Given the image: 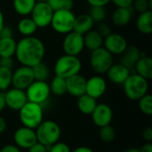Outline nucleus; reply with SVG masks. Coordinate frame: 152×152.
Segmentation results:
<instances>
[{"instance_id": "obj_41", "label": "nucleus", "mask_w": 152, "mask_h": 152, "mask_svg": "<svg viewBox=\"0 0 152 152\" xmlns=\"http://www.w3.org/2000/svg\"><path fill=\"white\" fill-rule=\"evenodd\" d=\"M47 147L43 145L42 143L37 142L34 145H32L29 149L28 152H47Z\"/></svg>"}, {"instance_id": "obj_46", "label": "nucleus", "mask_w": 152, "mask_h": 152, "mask_svg": "<svg viewBox=\"0 0 152 152\" xmlns=\"http://www.w3.org/2000/svg\"><path fill=\"white\" fill-rule=\"evenodd\" d=\"M140 152H152V144L151 142H148L146 144H144L140 150Z\"/></svg>"}, {"instance_id": "obj_22", "label": "nucleus", "mask_w": 152, "mask_h": 152, "mask_svg": "<svg viewBox=\"0 0 152 152\" xmlns=\"http://www.w3.org/2000/svg\"><path fill=\"white\" fill-rule=\"evenodd\" d=\"M132 18V11L130 7L123 8V7H117L111 14V20L112 22L118 27L126 26L129 23Z\"/></svg>"}, {"instance_id": "obj_4", "label": "nucleus", "mask_w": 152, "mask_h": 152, "mask_svg": "<svg viewBox=\"0 0 152 152\" xmlns=\"http://www.w3.org/2000/svg\"><path fill=\"white\" fill-rule=\"evenodd\" d=\"M82 63L77 56L64 54L58 58L54 65L55 76L68 78L71 76L78 74L81 70Z\"/></svg>"}, {"instance_id": "obj_35", "label": "nucleus", "mask_w": 152, "mask_h": 152, "mask_svg": "<svg viewBox=\"0 0 152 152\" xmlns=\"http://www.w3.org/2000/svg\"><path fill=\"white\" fill-rule=\"evenodd\" d=\"M99 136L102 139V141L105 142H111L116 136V132L112 126L110 125L104 126L101 127L100 132H99Z\"/></svg>"}, {"instance_id": "obj_11", "label": "nucleus", "mask_w": 152, "mask_h": 152, "mask_svg": "<svg viewBox=\"0 0 152 152\" xmlns=\"http://www.w3.org/2000/svg\"><path fill=\"white\" fill-rule=\"evenodd\" d=\"M35 81L32 68L28 66H20L12 72V85L14 88L26 90Z\"/></svg>"}, {"instance_id": "obj_26", "label": "nucleus", "mask_w": 152, "mask_h": 152, "mask_svg": "<svg viewBox=\"0 0 152 152\" xmlns=\"http://www.w3.org/2000/svg\"><path fill=\"white\" fill-rule=\"evenodd\" d=\"M36 3V0H12V6L18 14L26 17L31 13Z\"/></svg>"}, {"instance_id": "obj_52", "label": "nucleus", "mask_w": 152, "mask_h": 152, "mask_svg": "<svg viewBox=\"0 0 152 152\" xmlns=\"http://www.w3.org/2000/svg\"><path fill=\"white\" fill-rule=\"evenodd\" d=\"M37 2H46L47 0H36Z\"/></svg>"}, {"instance_id": "obj_16", "label": "nucleus", "mask_w": 152, "mask_h": 152, "mask_svg": "<svg viewBox=\"0 0 152 152\" xmlns=\"http://www.w3.org/2000/svg\"><path fill=\"white\" fill-rule=\"evenodd\" d=\"M107 89V83L101 76H94L86 79V94L89 96L98 99L102 96Z\"/></svg>"}, {"instance_id": "obj_32", "label": "nucleus", "mask_w": 152, "mask_h": 152, "mask_svg": "<svg viewBox=\"0 0 152 152\" xmlns=\"http://www.w3.org/2000/svg\"><path fill=\"white\" fill-rule=\"evenodd\" d=\"M88 14L93 19L94 22L100 23L102 22L107 16V12L102 6H91L89 9Z\"/></svg>"}, {"instance_id": "obj_3", "label": "nucleus", "mask_w": 152, "mask_h": 152, "mask_svg": "<svg viewBox=\"0 0 152 152\" xmlns=\"http://www.w3.org/2000/svg\"><path fill=\"white\" fill-rule=\"evenodd\" d=\"M124 91L126 97L132 101H138L144 96L149 89L148 80L138 74H130L124 82Z\"/></svg>"}, {"instance_id": "obj_9", "label": "nucleus", "mask_w": 152, "mask_h": 152, "mask_svg": "<svg viewBox=\"0 0 152 152\" xmlns=\"http://www.w3.org/2000/svg\"><path fill=\"white\" fill-rule=\"evenodd\" d=\"M30 14L37 28H45L51 24L53 11L46 2H37Z\"/></svg>"}, {"instance_id": "obj_23", "label": "nucleus", "mask_w": 152, "mask_h": 152, "mask_svg": "<svg viewBox=\"0 0 152 152\" xmlns=\"http://www.w3.org/2000/svg\"><path fill=\"white\" fill-rule=\"evenodd\" d=\"M83 37L85 47H86L91 52L103 45V37L97 32V30L92 29L83 35Z\"/></svg>"}, {"instance_id": "obj_8", "label": "nucleus", "mask_w": 152, "mask_h": 152, "mask_svg": "<svg viewBox=\"0 0 152 152\" xmlns=\"http://www.w3.org/2000/svg\"><path fill=\"white\" fill-rule=\"evenodd\" d=\"M26 95L28 102H35L42 105V103L45 102L51 94L49 85L45 81H38L35 80L27 89Z\"/></svg>"}, {"instance_id": "obj_43", "label": "nucleus", "mask_w": 152, "mask_h": 152, "mask_svg": "<svg viewBox=\"0 0 152 152\" xmlns=\"http://www.w3.org/2000/svg\"><path fill=\"white\" fill-rule=\"evenodd\" d=\"M91 6H106L111 0H86Z\"/></svg>"}, {"instance_id": "obj_50", "label": "nucleus", "mask_w": 152, "mask_h": 152, "mask_svg": "<svg viewBox=\"0 0 152 152\" xmlns=\"http://www.w3.org/2000/svg\"><path fill=\"white\" fill-rule=\"evenodd\" d=\"M4 26V17L3 12L0 10V29Z\"/></svg>"}, {"instance_id": "obj_33", "label": "nucleus", "mask_w": 152, "mask_h": 152, "mask_svg": "<svg viewBox=\"0 0 152 152\" xmlns=\"http://www.w3.org/2000/svg\"><path fill=\"white\" fill-rule=\"evenodd\" d=\"M46 3L53 9V11L57 10H72L74 3L73 0H47Z\"/></svg>"}, {"instance_id": "obj_48", "label": "nucleus", "mask_w": 152, "mask_h": 152, "mask_svg": "<svg viewBox=\"0 0 152 152\" xmlns=\"http://www.w3.org/2000/svg\"><path fill=\"white\" fill-rule=\"evenodd\" d=\"M72 152H94V151H93V150H91V149H90V148H88V147H84V146H82V147H78V148L75 149V150H74Z\"/></svg>"}, {"instance_id": "obj_30", "label": "nucleus", "mask_w": 152, "mask_h": 152, "mask_svg": "<svg viewBox=\"0 0 152 152\" xmlns=\"http://www.w3.org/2000/svg\"><path fill=\"white\" fill-rule=\"evenodd\" d=\"M31 68H32V71H33L35 80L46 81V79L49 77L50 70L45 62L41 61L37 64H36L35 66L31 67Z\"/></svg>"}, {"instance_id": "obj_14", "label": "nucleus", "mask_w": 152, "mask_h": 152, "mask_svg": "<svg viewBox=\"0 0 152 152\" xmlns=\"http://www.w3.org/2000/svg\"><path fill=\"white\" fill-rule=\"evenodd\" d=\"M13 139L17 147L28 150L37 142L36 132L33 129L26 126L16 130L13 135Z\"/></svg>"}, {"instance_id": "obj_27", "label": "nucleus", "mask_w": 152, "mask_h": 152, "mask_svg": "<svg viewBox=\"0 0 152 152\" xmlns=\"http://www.w3.org/2000/svg\"><path fill=\"white\" fill-rule=\"evenodd\" d=\"M17 43L13 37L0 38V58L12 57L15 54Z\"/></svg>"}, {"instance_id": "obj_7", "label": "nucleus", "mask_w": 152, "mask_h": 152, "mask_svg": "<svg viewBox=\"0 0 152 152\" xmlns=\"http://www.w3.org/2000/svg\"><path fill=\"white\" fill-rule=\"evenodd\" d=\"M113 64V55L103 46L92 51L90 56V65L92 69L97 74H105Z\"/></svg>"}, {"instance_id": "obj_29", "label": "nucleus", "mask_w": 152, "mask_h": 152, "mask_svg": "<svg viewBox=\"0 0 152 152\" xmlns=\"http://www.w3.org/2000/svg\"><path fill=\"white\" fill-rule=\"evenodd\" d=\"M50 91L54 95L61 96L64 95L67 93V85H66V79L58 76H55L51 84L49 85Z\"/></svg>"}, {"instance_id": "obj_28", "label": "nucleus", "mask_w": 152, "mask_h": 152, "mask_svg": "<svg viewBox=\"0 0 152 152\" xmlns=\"http://www.w3.org/2000/svg\"><path fill=\"white\" fill-rule=\"evenodd\" d=\"M18 30L23 37H30L35 34L37 29L38 28L34 20L29 17L22 18L18 23Z\"/></svg>"}, {"instance_id": "obj_12", "label": "nucleus", "mask_w": 152, "mask_h": 152, "mask_svg": "<svg viewBox=\"0 0 152 152\" xmlns=\"http://www.w3.org/2000/svg\"><path fill=\"white\" fill-rule=\"evenodd\" d=\"M103 47L112 55H121L128 46L126 39L120 34L111 33L103 39Z\"/></svg>"}, {"instance_id": "obj_20", "label": "nucleus", "mask_w": 152, "mask_h": 152, "mask_svg": "<svg viewBox=\"0 0 152 152\" xmlns=\"http://www.w3.org/2000/svg\"><path fill=\"white\" fill-rule=\"evenodd\" d=\"M94 21L90 17L88 13H84L78 16H76L74 21L73 31L79 33L81 35H85L88 31L92 30L94 26Z\"/></svg>"}, {"instance_id": "obj_51", "label": "nucleus", "mask_w": 152, "mask_h": 152, "mask_svg": "<svg viewBox=\"0 0 152 152\" xmlns=\"http://www.w3.org/2000/svg\"><path fill=\"white\" fill-rule=\"evenodd\" d=\"M126 152H140L139 151V150H136V149H130V150H128Z\"/></svg>"}, {"instance_id": "obj_36", "label": "nucleus", "mask_w": 152, "mask_h": 152, "mask_svg": "<svg viewBox=\"0 0 152 152\" xmlns=\"http://www.w3.org/2000/svg\"><path fill=\"white\" fill-rule=\"evenodd\" d=\"M132 6L135 11L141 13L151 9L152 0H134Z\"/></svg>"}, {"instance_id": "obj_49", "label": "nucleus", "mask_w": 152, "mask_h": 152, "mask_svg": "<svg viewBox=\"0 0 152 152\" xmlns=\"http://www.w3.org/2000/svg\"><path fill=\"white\" fill-rule=\"evenodd\" d=\"M6 107L5 104V100H4V94H0V112Z\"/></svg>"}, {"instance_id": "obj_6", "label": "nucleus", "mask_w": 152, "mask_h": 152, "mask_svg": "<svg viewBox=\"0 0 152 152\" xmlns=\"http://www.w3.org/2000/svg\"><path fill=\"white\" fill-rule=\"evenodd\" d=\"M75 18L72 10H57L53 12L50 25L57 33L66 35L73 31Z\"/></svg>"}, {"instance_id": "obj_40", "label": "nucleus", "mask_w": 152, "mask_h": 152, "mask_svg": "<svg viewBox=\"0 0 152 152\" xmlns=\"http://www.w3.org/2000/svg\"><path fill=\"white\" fill-rule=\"evenodd\" d=\"M111 2L117 7L128 8V7H132V4H133L134 0H111Z\"/></svg>"}, {"instance_id": "obj_38", "label": "nucleus", "mask_w": 152, "mask_h": 152, "mask_svg": "<svg viewBox=\"0 0 152 152\" xmlns=\"http://www.w3.org/2000/svg\"><path fill=\"white\" fill-rule=\"evenodd\" d=\"M97 32L103 37V39L106 37H108L110 34H111L112 32H111V28H110V27L107 24V23H105V22H100V24H99V26H98V29H97Z\"/></svg>"}, {"instance_id": "obj_15", "label": "nucleus", "mask_w": 152, "mask_h": 152, "mask_svg": "<svg viewBox=\"0 0 152 152\" xmlns=\"http://www.w3.org/2000/svg\"><path fill=\"white\" fill-rule=\"evenodd\" d=\"M91 115L94 123L99 127L110 125L113 118L111 108L105 103L97 104Z\"/></svg>"}, {"instance_id": "obj_39", "label": "nucleus", "mask_w": 152, "mask_h": 152, "mask_svg": "<svg viewBox=\"0 0 152 152\" xmlns=\"http://www.w3.org/2000/svg\"><path fill=\"white\" fill-rule=\"evenodd\" d=\"M13 31L11 27L4 25L0 29V38H5V37H12Z\"/></svg>"}, {"instance_id": "obj_13", "label": "nucleus", "mask_w": 152, "mask_h": 152, "mask_svg": "<svg viewBox=\"0 0 152 152\" xmlns=\"http://www.w3.org/2000/svg\"><path fill=\"white\" fill-rule=\"evenodd\" d=\"M4 96L6 106L12 110H20L28 102L25 91L14 87L7 89Z\"/></svg>"}, {"instance_id": "obj_21", "label": "nucleus", "mask_w": 152, "mask_h": 152, "mask_svg": "<svg viewBox=\"0 0 152 152\" xmlns=\"http://www.w3.org/2000/svg\"><path fill=\"white\" fill-rule=\"evenodd\" d=\"M134 69L136 71V74L144 77L147 80L152 78V60L151 58L144 55L141 56L140 59L135 63Z\"/></svg>"}, {"instance_id": "obj_44", "label": "nucleus", "mask_w": 152, "mask_h": 152, "mask_svg": "<svg viewBox=\"0 0 152 152\" xmlns=\"http://www.w3.org/2000/svg\"><path fill=\"white\" fill-rule=\"evenodd\" d=\"M142 137L146 142H151L152 141V128L148 127V128L144 129L142 132Z\"/></svg>"}, {"instance_id": "obj_17", "label": "nucleus", "mask_w": 152, "mask_h": 152, "mask_svg": "<svg viewBox=\"0 0 152 152\" xmlns=\"http://www.w3.org/2000/svg\"><path fill=\"white\" fill-rule=\"evenodd\" d=\"M67 85V93L75 97H79L86 94V79L84 76L76 74L66 78Z\"/></svg>"}, {"instance_id": "obj_42", "label": "nucleus", "mask_w": 152, "mask_h": 152, "mask_svg": "<svg viewBox=\"0 0 152 152\" xmlns=\"http://www.w3.org/2000/svg\"><path fill=\"white\" fill-rule=\"evenodd\" d=\"M0 66L1 67H4V68H8L11 69L13 66V61L11 57H3L0 58Z\"/></svg>"}, {"instance_id": "obj_24", "label": "nucleus", "mask_w": 152, "mask_h": 152, "mask_svg": "<svg viewBox=\"0 0 152 152\" xmlns=\"http://www.w3.org/2000/svg\"><path fill=\"white\" fill-rule=\"evenodd\" d=\"M137 29L145 35H149L152 32V12L151 10L141 12L136 20Z\"/></svg>"}, {"instance_id": "obj_10", "label": "nucleus", "mask_w": 152, "mask_h": 152, "mask_svg": "<svg viewBox=\"0 0 152 152\" xmlns=\"http://www.w3.org/2000/svg\"><path fill=\"white\" fill-rule=\"evenodd\" d=\"M85 44L83 35L75 31L66 34L62 41V50L65 54L77 56L83 52Z\"/></svg>"}, {"instance_id": "obj_2", "label": "nucleus", "mask_w": 152, "mask_h": 152, "mask_svg": "<svg viewBox=\"0 0 152 152\" xmlns=\"http://www.w3.org/2000/svg\"><path fill=\"white\" fill-rule=\"evenodd\" d=\"M61 134V131L59 125L52 120L42 121L36 131L37 142L47 148L58 142Z\"/></svg>"}, {"instance_id": "obj_18", "label": "nucleus", "mask_w": 152, "mask_h": 152, "mask_svg": "<svg viewBox=\"0 0 152 152\" xmlns=\"http://www.w3.org/2000/svg\"><path fill=\"white\" fill-rule=\"evenodd\" d=\"M108 78L114 84H124L126 78L130 76V69L122 65L121 63L112 64V66L107 71Z\"/></svg>"}, {"instance_id": "obj_45", "label": "nucleus", "mask_w": 152, "mask_h": 152, "mask_svg": "<svg viewBox=\"0 0 152 152\" xmlns=\"http://www.w3.org/2000/svg\"><path fill=\"white\" fill-rule=\"evenodd\" d=\"M0 152H20L19 147L15 145H6L1 149Z\"/></svg>"}, {"instance_id": "obj_34", "label": "nucleus", "mask_w": 152, "mask_h": 152, "mask_svg": "<svg viewBox=\"0 0 152 152\" xmlns=\"http://www.w3.org/2000/svg\"><path fill=\"white\" fill-rule=\"evenodd\" d=\"M139 101V108L141 111L148 116L152 115V96L151 94H146Z\"/></svg>"}, {"instance_id": "obj_1", "label": "nucleus", "mask_w": 152, "mask_h": 152, "mask_svg": "<svg viewBox=\"0 0 152 152\" xmlns=\"http://www.w3.org/2000/svg\"><path fill=\"white\" fill-rule=\"evenodd\" d=\"M45 53V47L42 40L30 36L23 37L17 42L15 56L22 66L33 67L43 61Z\"/></svg>"}, {"instance_id": "obj_31", "label": "nucleus", "mask_w": 152, "mask_h": 152, "mask_svg": "<svg viewBox=\"0 0 152 152\" xmlns=\"http://www.w3.org/2000/svg\"><path fill=\"white\" fill-rule=\"evenodd\" d=\"M12 71L11 69L0 66V91H6L12 85Z\"/></svg>"}, {"instance_id": "obj_25", "label": "nucleus", "mask_w": 152, "mask_h": 152, "mask_svg": "<svg viewBox=\"0 0 152 152\" xmlns=\"http://www.w3.org/2000/svg\"><path fill=\"white\" fill-rule=\"evenodd\" d=\"M97 105L96 99L89 96L88 94H85L78 97L77 100V108L80 112L86 115H90L94 111Z\"/></svg>"}, {"instance_id": "obj_37", "label": "nucleus", "mask_w": 152, "mask_h": 152, "mask_svg": "<svg viewBox=\"0 0 152 152\" xmlns=\"http://www.w3.org/2000/svg\"><path fill=\"white\" fill-rule=\"evenodd\" d=\"M47 152H71L69 147L63 142H56L53 145L50 146V149Z\"/></svg>"}, {"instance_id": "obj_47", "label": "nucleus", "mask_w": 152, "mask_h": 152, "mask_svg": "<svg viewBox=\"0 0 152 152\" xmlns=\"http://www.w3.org/2000/svg\"><path fill=\"white\" fill-rule=\"evenodd\" d=\"M5 129H6V122L2 117H0V134H3L5 131Z\"/></svg>"}, {"instance_id": "obj_19", "label": "nucleus", "mask_w": 152, "mask_h": 152, "mask_svg": "<svg viewBox=\"0 0 152 152\" xmlns=\"http://www.w3.org/2000/svg\"><path fill=\"white\" fill-rule=\"evenodd\" d=\"M141 57V51L134 45L127 46L125 52L121 54L120 63L126 67L127 69H134L135 63Z\"/></svg>"}, {"instance_id": "obj_5", "label": "nucleus", "mask_w": 152, "mask_h": 152, "mask_svg": "<svg viewBox=\"0 0 152 152\" xmlns=\"http://www.w3.org/2000/svg\"><path fill=\"white\" fill-rule=\"evenodd\" d=\"M19 111L20 119L26 127L35 129L43 121V108L40 104L27 102Z\"/></svg>"}]
</instances>
